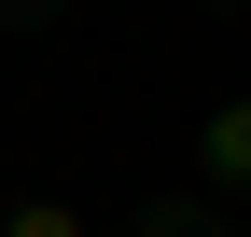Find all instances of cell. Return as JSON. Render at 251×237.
<instances>
[{"instance_id": "6da1fadb", "label": "cell", "mask_w": 251, "mask_h": 237, "mask_svg": "<svg viewBox=\"0 0 251 237\" xmlns=\"http://www.w3.org/2000/svg\"><path fill=\"white\" fill-rule=\"evenodd\" d=\"M196 167H209V195H237V182H251V112H237V98L196 126Z\"/></svg>"}, {"instance_id": "7a4b0ae2", "label": "cell", "mask_w": 251, "mask_h": 237, "mask_svg": "<svg viewBox=\"0 0 251 237\" xmlns=\"http://www.w3.org/2000/svg\"><path fill=\"white\" fill-rule=\"evenodd\" d=\"M0 237H84V210H56V195H28V210H0Z\"/></svg>"}, {"instance_id": "3957f363", "label": "cell", "mask_w": 251, "mask_h": 237, "mask_svg": "<svg viewBox=\"0 0 251 237\" xmlns=\"http://www.w3.org/2000/svg\"><path fill=\"white\" fill-rule=\"evenodd\" d=\"M0 14H56V0H0Z\"/></svg>"}]
</instances>
